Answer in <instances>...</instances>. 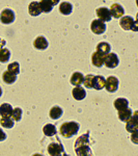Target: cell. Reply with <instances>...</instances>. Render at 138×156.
Masks as SVG:
<instances>
[{"label":"cell","mask_w":138,"mask_h":156,"mask_svg":"<svg viewBox=\"0 0 138 156\" xmlns=\"http://www.w3.org/2000/svg\"><path fill=\"white\" fill-rule=\"evenodd\" d=\"M6 138V134L4 133V131L2 129H0V142H2V140H4Z\"/></svg>","instance_id":"d6a6232c"},{"label":"cell","mask_w":138,"mask_h":156,"mask_svg":"<svg viewBox=\"0 0 138 156\" xmlns=\"http://www.w3.org/2000/svg\"><path fill=\"white\" fill-rule=\"evenodd\" d=\"M119 57H117V55L115 53H109L105 56L104 64H105V66L107 68H109V69H114V68H116L119 66Z\"/></svg>","instance_id":"5b68a950"},{"label":"cell","mask_w":138,"mask_h":156,"mask_svg":"<svg viewBox=\"0 0 138 156\" xmlns=\"http://www.w3.org/2000/svg\"><path fill=\"white\" fill-rule=\"evenodd\" d=\"M12 118L14 121H20L22 118V109L19 107L15 108L12 109Z\"/></svg>","instance_id":"4dcf8cb0"},{"label":"cell","mask_w":138,"mask_h":156,"mask_svg":"<svg viewBox=\"0 0 138 156\" xmlns=\"http://www.w3.org/2000/svg\"><path fill=\"white\" fill-rule=\"evenodd\" d=\"M11 57V52L6 48H0V62H7Z\"/></svg>","instance_id":"4316f807"},{"label":"cell","mask_w":138,"mask_h":156,"mask_svg":"<svg viewBox=\"0 0 138 156\" xmlns=\"http://www.w3.org/2000/svg\"><path fill=\"white\" fill-rule=\"evenodd\" d=\"M39 3H40V7H41V11L48 14V12L52 11L54 4L58 3V1L57 0H42Z\"/></svg>","instance_id":"30bf717a"},{"label":"cell","mask_w":138,"mask_h":156,"mask_svg":"<svg viewBox=\"0 0 138 156\" xmlns=\"http://www.w3.org/2000/svg\"><path fill=\"white\" fill-rule=\"evenodd\" d=\"M1 95H2V90H1V87H0V97H1Z\"/></svg>","instance_id":"d590c367"},{"label":"cell","mask_w":138,"mask_h":156,"mask_svg":"<svg viewBox=\"0 0 138 156\" xmlns=\"http://www.w3.org/2000/svg\"><path fill=\"white\" fill-rule=\"evenodd\" d=\"M133 112L130 108H127L125 110H122V112H119V119L122 121V122H128L130 119L132 118Z\"/></svg>","instance_id":"44dd1931"},{"label":"cell","mask_w":138,"mask_h":156,"mask_svg":"<svg viewBox=\"0 0 138 156\" xmlns=\"http://www.w3.org/2000/svg\"><path fill=\"white\" fill-rule=\"evenodd\" d=\"M136 23L138 24V14H137V16H136Z\"/></svg>","instance_id":"8d00e7d4"},{"label":"cell","mask_w":138,"mask_h":156,"mask_svg":"<svg viewBox=\"0 0 138 156\" xmlns=\"http://www.w3.org/2000/svg\"><path fill=\"white\" fill-rule=\"evenodd\" d=\"M131 140H132V143H134V144L138 145V131L134 132V133H132V135H131Z\"/></svg>","instance_id":"1f68e13d"},{"label":"cell","mask_w":138,"mask_h":156,"mask_svg":"<svg viewBox=\"0 0 138 156\" xmlns=\"http://www.w3.org/2000/svg\"><path fill=\"white\" fill-rule=\"evenodd\" d=\"M28 12H29V15L33 17H36L39 15L42 14V11H41V7H40V3L36 1H32L30 2L29 6H28Z\"/></svg>","instance_id":"2e32d148"},{"label":"cell","mask_w":138,"mask_h":156,"mask_svg":"<svg viewBox=\"0 0 138 156\" xmlns=\"http://www.w3.org/2000/svg\"><path fill=\"white\" fill-rule=\"evenodd\" d=\"M126 129L128 132H131V133L138 131V123L133 119H130L126 124Z\"/></svg>","instance_id":"484cf974"},{"label":"cell","mask_w":138,"mask_h":156,"mask_svg":"<svg viewBox=\"0 0 138 156\" xmlns=\"http://www.w3.org/2000/svg\"><path fill=\"white\" fill-rule=\"evenodd\" d=\"M72 94H73V97H74L75 100L77 101H80V100H83L85 97H86V92L83 87H74L72 90Z\"/></svg>","instance_id":"4fadbf2b"},{"label":"cell","mask_w":138,"mask_h":156,"mask_svg":"<svg viewBox=\"0 0 138 156\" xmlns=\"http://www.w3.org/2000/svg\"><path fill=\"white\" fill-rule=\"evenodd\" d=\"M71 83L73 85H76V87H80L82 83H83L84 81V76L82 73L80 72H75L73 73V75L71 76Z\"/></svg>","instance_id":"5bb4252c"},{"label":"cell","mask_w":138,"mask_h":156,"mask_svg":"<svg viewBox=\"0 0 138 156\" xmlns=\"http://www.w3.org/2000/svg\"><path fill=\"white\" fill-rule=\"evenodd\" d=\"M0 124H1L2 127L9 129V128L14 127V120L11 119V118H1L0 119Z\"/></svg>","instance_id":"f1b7e54d"},{"label":"cell","mask_w":138,"mask_h":156,"mask_svg":"<svg viewBox=\"0 0 138 156\" xmlns=\"http://www.w3.org/2000/svg\"><path fill=\"white\" fill-rule=\"evenodd\" d=\"M94 79H95V75H91V74L84 77V81H83L84 87H87V89H92V87H94Z\"/></svg>","instance_id":"f546056e"},{"label":"cell","mask_w":138,"mask_h":156,"mask_svg":"<svg viewBox=\"0 0 138 156\" xmlns=\"http://www.w3.org/2000/svg\"><path fill=\"white\" fill-rule=\"evenodd\" d=\"M131 119H133L134 121H136V122L138 123V110H136V112H133V115H132V118H131Z\"/></svg>","instance_id":"836d02e7"},{"label":"cell","mask_w":138,"mask_h":156,"mask_svg":"<svg viewBox=\"0 0 138 156\" xmlns=\"http://www.w3.org/2000/svg\"><path fill=\"white\" fill-rule=\"evenodd\" d=\"M0 21L3 24H11L15 21V14L12 9H3L0 15Z\"/></svg>","instance_id":"8992f818"},{"label":"cell","mask_w":138,"mask_h":156,"mask_svg":"<svg viewBox=\"0 0 138 156\" xmlns=\"http://www.w3.org/2000/svg\"><path fill=\"white\" fill-rule=\"evenodd\" d=\"M90 29H91V31L94 34H102L106 30V24L104 22H102L101 20H94L91 22V25H90Z\"/></svg>","instance_id":"52a82bcc"},{"label":"cell","mask_w":138,"mask_h":156,"mask_svg":"<svg viewBox=\"0 0 138 156\" xmlns=\"http://www.w3.org/2000/svg\"><path fill=\"white\" fill-rule=\"evenodd\" d=\"M72 4L69 3V2H61V3L59 4V12H61L62 15H70L72 12Z\"/></svg>","instance_id":"7402d4cb"},{"label":"cell","mask_w":138,"mask_h":156,"mask_svg":"<svg viewBox=\"0 0 138 156\" xmlns=\"http://www.w3.org/2000/svg\"><path fill=\"white\" fill-rule=\"evenodd\" d=\"M105 83H106V80H105V78L103 76H101V75H97V76H95L94 87H92V89L101 90L102 89H104V87H105Z\"/></svg>","instance_id":"d6986e66"},{"label":"cell","mask_w":138,"mask_h":156,"mask_svg":"<svg viewBox=\"0 0 138 156\" xmlns=\"http://www.w3.org/2000/svg\"><path fill=\"white\" fill-rule=\"evenodd\" d=\"M97 16L99 17V20H101L102 22H108L111 20V14H110V11L107 7H100L97 11Z\"/></svg>","instance_id":"9c48e42d"},{"label":"cell","mask_w":138,"mask_h":156,"mask_svg":"<svg viewBox=\"0 0 138 156\" xmlns=\"http://www.w3.org/2000/svg\"><path fill=\"white\" fill-rule=\"evenodd\" d=\"M113 104H114L115 109H117L119 112H122V110L127 109L128 105H129V102H128V100L125 99V98H117Z\"/></svg>","instance_id":"ac0fdd59"},{"label":"cell","mask_w":138,"mask_h":156,"mask_svg":"<svg viewBox=\"0 0 138 156\" xmlns=\"http://www.w3.org/2000/svg\"><path fill=\"white\" fill-rule=\"evenodd\" d=\"M33 46L36 49L45 50V49H47V47H48V42H47V40L45 39L44 37H39L34 40Z\"/></svg>","instance_id":"e0dca14e"},{"label":"cell","mask_w":138,"mask_h":156,"mask_svg":"<svg viewBox=\"0 0 138 156\" xmlns=\"http://www.w3.org/2000/svg\"><path fill=\"white\" fill-rule=\"evenodd\" d=\"M43 132L46 136H53L56 134V128L53 124H47L43 128Z\"/></svg>","instance_id":"603a6c76"},{"label":"cell","mask_w":138,"mask_h":156,"mask_svg":"<svg viewBox=\"0 0 138 156\" xmlns=\"http://www.w3.org/2000/svg\"><path fill=\"white\" fill-rule=\"evenodd\" d=\"M32 156H43V155L42 154H33Z\"/></svg>","instance_id":"e575fe53"},{"label":"cell","mask_w":138,"mask_h":156,"mask_svg":"<svg viewBox=\"0 0 138 156\" xmlns=\"http://www.w3.org/2000/svg\"><path fill=\"white\" fill-rule=\"evenodd\" d=\"M79 130V124L76 122H66L60 126V134L64 137L70 138L76 135Z\"/></svg>","instance_id":"7a4b0ae2"},{"label":"cell","mask_w":138,"mask_h":156,"mask_svg":"<svg viewBox=\"0 0 138 156\" xmlns=\"http://www.w3.org/2000/svg\"><path fill=\"white\" fill-rule=\"evenodd\" d=\"M104 60H105V55L99 53L97 51L91 55V62L97 68H101L104 65Z\"/></svg>","instance_id":"7c38bea8"},{"label":"cell","mask_w":138,"mask_h":156,"mask_svg":"<svg viewBox=\"0 0 138 156\" xmlns=\"http://www.w3.org/2000/svg\"><path fill=\"white\" fill-rule=\"evenodd\" d=\"M75 152L77 156H92V152L89 147V134L85 133L77 138L75 142Z\"/></svg>","instance_id":"6da1fadb"},{"label":"cell","mask_w":138,"mask_h":156,"mask_svg":"<svg viewBox=\"0 0 138 156\" xmlns=\"http://www.w3.org/2000/svg\"><path fill=\"white\" fill-rule=\"evenodd\" d=\"M49 115H50V118H51V119L57 120L62 115V109L59 106H53L51 109H50Z\"/></svg>","instance_id":"d4e9b609"},{"label":"cell","mask_w":138,"mask_h":156,"mask_svg":"<svg viewBox=\"0 0 138 156\" xmlns=\"http://www.w3.org/2000/svg\"><path fill=\"white\" fill-rule=\"evenodd\" d=\"M7 71L11 72L12 74L14 75H18L20 73V65L19 62H12V64H9V66H7Z\"/></svg>","instance_id":"83f0119b"},{"label":"cell","mask_w":138,"mask_h":156,"mask_svg":"<svg viewBox=\"0 0 138 156\" xmlns=\"http://www.w3.org/2000/svg\"><path fill=\"white\" fill-rule=\"evenodd\" d=\"M136 4H137V6H138V0H137V1H136Z\"/></svg>","instance_id":"74e56055"},{"label":"cell","mask_w":138,"mask_h":156,"mask_svg":"<svg viewBox=\"0 0 138 156\" xmlns=\"http://www.w3.org/2000/svg\"><path fill=\"white\" fill-rule=\"evenodd\" d=\"M48 153L50 154V156H69L64 152L62 145L56 144V143H51L48 146Z\"/></svg>","instance_id":"277c9868"},{"label":"cell","mask_w":138,"mask_h":156,"mask_svg":"<svg viewBox=\"0 0 138 156\" xmlns=\"http://www.w3.org/2000/svg\"><path fill=\"white\" fill-rule=\"evenodd\" d=\"M110 50H111V47H110V45L108 43L102 42V43H99L97 46V52L105 55V56L110 53Z\"/></svg>","instance_id":"ffe728a7"},{"label":"cell","mask_w":138,"mask_h":156,"mask_svg":"<svg viewBox=\"0 0 138 156\" xmlns=\"http://www.w3.org/2000/svg\"><path fill=\"white\" fill-rule=\"evenodd\" d=\"M109 11H110V14H111V17H113V18H120V17L125 14L124 7L119 3L112 4Z\"/></svg>","instance_id":"8fae6325"},{"label":"cell","mask_w":138,"mask_h":156,"mask_svg":"<svg viewBox=\"0 0 138 156\" xmlns=\"http://www.w3.org/2000/svg\"><path fill=\"white\" fill-rule=\"evenodd\" d=\"M2 79H3V81L5 82V83L12 84L17 80V76H16V75H14V74H12L11 72L5 71L3 74H2Z\"/></svg>","instance_id":"cb8c5ba5"},{"label":"cell","mask_w":138,"mask_h":156,"mask_svg":"<svg viewBox=\"0 0 138 156\" xmlns=\"http://www.w3.org/2000/svg\"><path fill=\"white\" fill-rule=\"evenodd\" d=\"M117 87H119V79L114 76H109L106 79V83H105V89L109 93L116 92Z\"/></svg>","instance_id":"ba28073f"},{"label":"cell","mask_w":138,"mask_h":156,"mask_svg":"<svg viewBox=\"0 0 138 156\" xmlns=\"http://www.w3.org/2000/svg\"><path fill=\"white\" fill-rule=\"evenodd\" d=\"M12 112V107L9 103H3L0 105V115L1 118H9Z\"/></svg>","instance_id":"9a60e30c"},{"label":"cell","mask_w":138,"mask_h":156,"mask_svg":"<svg viewBox=\"0 0 138 156\" xmlns=\"http://www.w3.org/2000/svg\"><path fill=\"white\" fill-rule=\"evenodd\" d=\"M119 25L122 26V29L125 30H132V31H138V24L134 19L130 16H125L120 19Z\"/></svg>","instance_id":"3957f363"}]
</instances>
